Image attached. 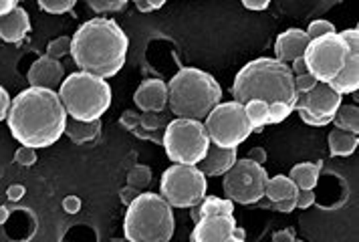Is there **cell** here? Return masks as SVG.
<instances>
[{"label":"cell","instance_id":"1","mask_svg":"<svg viewBox=\"0 0 359 242\" xmlns=\"http://www.w3.org/2000/svg\"><path fill=\"white\" fill-rule=\"evenodd\" d=\"M67 119L65 105L55 89L31 85L13 99L6 123L18 144L43 149L65 135Z\"/></svg>","mask_w":359,"mask_h":242},{"label":"cell","instance_id":"2","mask_svg":"<svg viewBox=\"0 0 359 242\" xmlns=\"http://www.w3.org/2000/svg\"><path fill=\"white\" fill-rule=\"evenodd\" d=\"M130 39L114 18L97 16L71 36V57L75 65L103 79L115 77L128 61Z\"/></svg>","mask_w":359,"mask_h":242},{"label":"cell","instance_id":"3","mask_svg":"<svg viewBox=\"0 0 359 242\" xmlns=\"http://www.w3.org/2000/svg\"><path fill=\"white\" fill-rule=\"evenodd\" d=\"M232 97L243 105L250 99H261L266 103L285 101L294 107L297 91L291 67L275 57H261L248 61L234 77Z\"/></svg>","mask_w":359,"mask_h":242},{"label":"cell","instance_id":"4","mask_svg":"<svg viewBox=\"0 0 359 242\" xmlns=\"http://www.w3.org/2000/svg\"><path fill=\"white\" fill-rule=\"evenodd\" d=\"M222 101V87L210 73L184 67L168 83V107L176 117L184 119H198L212 112Z\"/></svg>","mask_w":359,"mask_h":242},{"label":"cell","instance_id":"5","mask_svg":"<svg viewBox=\"0 0 359 242\" xmlns=\"http://www.w3.org/2000/svg\"><path fill=\"white\" fill-rule=\"evenodd\" d=\"M174 230V210L160 194L140 192L123 216V236L131 242H168Z\"/></svg>","mask_w":359,"mask_h":242},{"label":"cell","instance_id":"6","mask_svg":"<svg viewBox=\"0 0 359 242\" xmlns=\"http://www.w3.org/2000/svg\"><path fill=\"white\" fill-rule=\"evenodd\" d=\"M57 93L65 105L67 115L79 121H95L109 109L114 91L107 79L87 71L67 75Z\"/></svg>","mask_w":359,"mask_h":242},{"label":"cell","instance_id":"7","mask_svg":"<svg viewBox=\"0 0 359 242\" xmlns=\"http://www.w3.org/2000/svg\"><path fill=\"white\" fill-rule=\"evenodd\" d=\"M162 145L170 161L198 166L210 147V137L202 121L176 117L163 128Z\"/></svg>","mask_w":359,"mask_h":242},{"label":"cell","instance_id":"8","mask_svg":"<svg viewBox=\"0 0 359 242\" xmlns=\"http://www.w3.org/2000/svg\"><path fill=\"white\" fill-rule=\"evenodd\" d=\"M208 192V177L198 166L172 163L160 180V196L172 208H192Z\"/></svg>","mask_w":359,"mask_h":242},{"label":"cell","instance_id":"9","mask_svg":"<svg viewBox=\"0 0 359 242\" xmlns=\"http://www.w3.org/2000/svg\"><path fill=\"white\" fill-rule=\"evenodd\" d=\"M204 128L210 142L220 147H238L250 137L252 126L248 121L245 105L238 101H220L212 112L204 117Z\"/></svg>","mask_w":359,"mask_h":242},{"label":"cell","instance_id":"10","mask_svg":"<svg viewBox=\"0 0 359 242\" xmlns=\"http://www.w3.org/2000/svg\"><path fill=\"white\" fill-rule=\"evenodd\" d=\"M349 55L351 53L341 39V34L331 32V34L311 39L303 59L307 63V71L319 83H329L335 79L337 73L345 67Z\"/></svg>","mask_w":359,"mask_h":242},{"label":"cell","instance_id":"11","mask_svg":"<svg viewBox=\"0 0 359 242\" xmlns=\"http://www.w3.org/2000/svg\"><path fill=\"white\" fill-rule=\"evenodd\" d=\"M266 180L269 174L262 163L243 158L234 161V166L222 176V190L234 204L250 206L264 198Z\"/></svg>","mask_w":359,"mask_h":242},{"label":"cell","instance_id":"12","mask_svg":"<svg viewBox=\"0 0 359 242\" xmlns=\"http://www.w3.org/2000/svg\"><path fill=\"white\" fill-rule=\"evenodd\" d=\"M343 103V95H339L329 83H317L307 93H297L293 112L313 113L317 117H333Z\"/></svg>","mask_w":359,"mask_h":242},{"label":"cell","instance_id":"13","mask_svg":"<svg viewBox=\"0 0 359 242\" xmlns=\"http://www.w3.org/2000/svg\"><path fill=\"white\" fill-rule=\"evenodd\" d=\"M236 226L234 214H218L204 216L194 222V230L190 234L192 242H226L230 241L232 228Z\"/></svg>","mask_w":359,"mask_h":242},{"label":"cell","instance_id":"14","mask_svg":"<svg viewBox=\"0 0 359 242\" xmlns=\"http://www.w3.org/2000/svg\"><path fill=\"white\" fill-rule=\"evenodd\" d=\"M65 79V69L59 59L49 57V55H43L39 57L29 73H27V81L33 85V87H45V89H59V85Z\"/></svg>","mask_w":359,"mask_h":242},{"label":"cell","instance_id":"15","mask_svg":"<svg viewBox=\"0 0 359 242\" xmlns=\"http://www.w3.org/2000/svg\"><path fill=\"white\" fill-rule=\"evenodd\" d=\"M133 101L140 112L163 113L168 107V83L162 79H146L135 89Z\"/></svg>","mask_w":359,"mask_h":242},{"label":"cell","instance_id":"16","mask_svg":"<svg viewBox=\"0 0 359 242\" xmlns=\"http://www.w3.org/2000/svg\"><path fill=\"white\" fill-rule=\"evenodd\" d=\"M236 160H238V147H220L210 142V147L204 160L198 163V168L204 172L206 177H218L224 176Z\"/></svg>","mask_w":359,"mask_h":242},{"label":"cell","instance_id":"17","mask_svg":"<svg viewBox=\"0 0 359 242\" xmlns=\"http://www.w3.org/2000/svg\"><path fill=\"white\" fill-rule=\"evenodd\" d=\"M309 45V36L303 29H289L280 32L275 41V59L283 63H293L294 59L305 55V48Z\"/></svg>","mask_w":359,"mask_h":242},{"label":"cell","instance_id":"18","mask_svg":"<svg viewBox=\"0 0 359 242\" xmlns=\"http://www.w3.org/2000/svg\"><path fill=\"white\" fill-rule=\"evenodd\" d=\"M31 16L29 13L17 6L13 13L0 16V39L4 43H20L31 32Z\"/></svg>","mask_w":359,"mask_h":242},{"label":"cell","instance_id":"19","mask_svg":"<svg viewBox=\"0 0 359 242\" xmlns=\"http://www.w3.org/2000/svg\"><path fill=\"white\" fill-rule=\"evenodd\" d=\"M329 85L339 93V95H349V93H358L359 89V53H351L347 63L341 71L337 73V77L329 81Z\"/></svg>","mask_w":359,"mask_h":242},{"label":"cell","instance_id":"20","mask_svg":"<svg viewBox=\"0 0 359 242\" xmlns=\"http://www.w3.org/2000/svg\"><path fill=\"white\" fill-rule=\"evenodd\" d=\"M327 144H329V152H331L333 158H349L358 149L359 135L358 133H349V131H343V129L335 128L329 131Z\"/></svg>","mask_w":359,"mask_h":242},{"label":"cell","instance_id":"21","mask_svg":"<svg viewBox=\"0 0 359 242\" xmlns=\"http://www.w3.org/2000/svg\"><path fill=\"white\" fill-rule=\"evenodd\" d=\"M99 131H101V119H95V121H79L73 117L67 119L65 135L73 144H89L97 140Z\"/></svg>","mask_w":359,"mask_h":242},{"label":"cell","instance_id":"22","mask_svg":"<svg viewBox=\"0 0 359 242\" xmlns=\"http://www.w3.org/2000/svg\"><path fill=\"white\" fill-rule=\"evenodd\" d=\"M218 214H234V202L229 198H216V196H204L202 202L192 206L190 218L198 222L204 216H218Z\"/></svg>","mask_w":359,"mask_h":242},{"label":"cell","instance_id":"23","mask_svg":"<svg viewBox=\"0 0 359 242\" xmlns=\"http://www.w3.org/2000/svg\"><path fill=\"white\" fill-rule=\"evenodd\" d=\"M323 161L311 163V161H301L291 168L289 177L297 184L299 190H315V186L319 184V174H321Z\"/></svg>","mask_w":359,"mask_h":242},{"label":"cell","instance_id":"24","mask_svg":"<svg viewBox=\"0 0 359 242\" xmlns=\"http://www.w3.org/2000/svg\"><path fill=\"white\" fill-rule=\"evenodd\" d=\"M297 184L289 176H283L278 174L275 177H269L266 180V186H264V196L271 200V202H278V200H285V198H294L297 194Z\"/></svg>","mask_w":359,"mask_h":242},{"label":"cell","instance_id":"25","mask_svg":"<svg viewBox=\"0 0 359 242\" xmlns=\"http://www.w3.org/2000/svg\"><path fill=\"white\" fill-rule=\"evenodd\" d=\"M333 123L335 128L349 131V133H358L359 135V107L358 105H339V109L333 115Z\"/></svg>","mask_w":359,"mask_h":242},{"label":"cell","instance_id":"26","mask_svg":"<svg viewBox=\"0 0 359 242\" xmlns=\"http://www.w3.org/2000/svg\"><path fill=\"white\" fill-rule=\"evenodd\" d=\"M245 112L252 131H262L264 126H269V103L261 99H250L245 103Z\"/></svg>","mask_w":359,"mask_h":242},{"label":"cell","instance_id":"27","mask_svg":"<svg viewBox=\"0 0 359 242\" xmlns=\"http://www.w3.org/2000/svg\"><path fill=\"white\" fill-rule=\"evenodd\" d=\"M151 184V170L147 166H133L128 174V186L144 192Z\"/></svg>","mask_w":359,"mask_h":242},{"label":"cell","instance_id":"28","mask_svg":"<svg viewBox=\"0 0 359 242\" xmlns=\"http://www.w3.org/2000/svg\"><path fill=\"white\" fill-rule=\"evenodd\" d=\"M85 2L97 15H115V13H121L126 8V4H128L123 0H85Z\"/></svg>","mask_w":359,"mask_h":242},{"label":"cell","instance_id":"29","mask_svg":"<svg viewBox=\"0 0 359 242\" xmlns=\"http://www.w3.org/2000/svg\"><path fill=\"white\" fill-rule=\"evenodd\" d=\"M41 11L49 13V15H65L71 13L77 4V0H36Z\"/></svg>","mask_w":359,"mask_h":242},{"label":"cell","instance_id":"30","mask_svg":"<svg viewBox=\"0 0 359 242\" xmlns=\"http://www.w3.org/2000/svg\"><path fill=\"white\" fill-rule=\"evenodd\" d=\"M291 113L293 107L285 101H275V103H269V126H277V123H283Z\"/></svg>","mask_w":359,"mask_h":242},{"label":"cell","instance_id":"31","mask_svg":"<svg viewBox=\"0 0 359 242\" xmlns=\"http://www.w3.org/2000/svg\"><path fill=\"white\" fill-rule=\"evenodd\" d=\"M168 123L163 119L162 113H151V112H142L140 113V128L146 129V131H163Z\"/></svg>","mask_w":359,"mask_h":242},{"label":"cell","instance_id":"32","mask_svg":"<svg viewBox=\"0 0 359 242\" xmlns=\"http://www.w3.org/2000/svg\"><path fill=\"white\" fill-rule=\"evenodd\" d=\"M47 55L61 59L65 55H71V36H57L47 45Z\"/></svg>","mask_w":359,"mask_h":242},{"label":"cell","instance_id":"33","mask_svg":"<svg viewBox=\"0 0 359 242\" xmlns=\"http://www.w3.org/2000/svg\"><path fill=\"white\" fill-rule=\"evenodd\" d=\"M305 32H307V36H309V41H311V39H317V36L331 34V32H337V31H335L333 22H329V20H313Z\"/></svg>","mask_w":359,"mask_h":242},{"label":"cell","instance_id":"34","mask_svg":"<svg viewBox=\"0 0 359 242\" xmlns=\"http://www.w3.org/2000/svg\"><path fill=\"white\" fill-rule=\"evenodd\" d=\"M15 161L18 166H34L36 163V149L34 147H29V145H20L17 152H15Z\"/></svg>","mask_w":359,"mask_h":242},{"label":"cell","instance_id":"35","mask_svg":"<svg viewBox=\"0 0 359 242\" xmlns=\"http://www.w3.org/2000/svg\"><path fill=\"white\" fill-rule=\"evenodd\" d=\"M294 113H299L301 121H303V123H307V126H311V128H325V126H329V123H333V117H317V115L303 112V109H297Z\"/></svg>","mask_w":359,"mask_h":242},{"label":"cell","instance_id":"36","mask_svg":"<svg viewBox=\"0 0 359 242\" xmlns=\"http://www.w3.org/2000/svg\"><path fill=\"white\" fill-rule=\"evenodd\" d=\"M319 81L315 79L311 73H303V75H294V91L297 93H307L311 91Z\"/></svg>","mask_w":359,"mask_h":242},{"label":"cell","instance_id":"37","mask_svg":"<svg viewBox=\"0 0 359 242\" xmlns=\"http://www.w3.org/2000/svg\"><path fill=\"white\" fill-rule=\"evenodd\" d=\"M294 204L297 210H307L315 204V192L313 190H297L294 194Z\"/></svg>","mask_w":359,"mask_h":242},{"label":"cell","instance_id":"38","mask_svg":"<svg viewBox=\"0 0 359 242\" xmlns=\"http://www.w3.org/2000/svg\"><path fill=\"white\" fill-rule=\"evenodd\" d=\"M341 39L345 41V45L349 48V53H359V29H345L339 32Z\"/></svg>","mask_w":359,"mask_h":242},{"label":"cell","instance_id":"39","mask_svg":"<svg viewBox=\"0 0 359 242\" xmlns=\"http://www.w3.org/2000/svg\"><path fill=\"white\" fill-rule=\"evenodd\" d=\"M11 105H13V97H11V93L0 85V123L8 117Z\"/></svg>","mask_w":359,"mask_h":242},{"label":"cell","instance_id":"40","mask_svg":"<svg viewBox=\"0 0 359 242\" xmlns=\"http://www.w3.org/2000/svg\"><path fill=\"white\" fill-rule=\"evenodd\" d=\"M140 13H154L160 11L168 0H133Z\"/></svg>","mask_w":359,"mask_h":242},{"label":"cell","instance_id":"41","mask_svg":"<svg viewBox=\"0 0 359 242\" xmlns=\"http://www.w3.org/2000/svg\"><path fill=\"white\" fill-rule=\"evenodd\" d=\"M121 126L128 129V131H133V129L140 126V113L135 112H123L121 117H119Z\"/></svg>","mask_w":359,"mask_h":242},{"label":"cell","instance_id":"42","mask_svg":"<svg viewBox=\"0 0 359 242\" xmlns=\"http://www.w3.org/2000/svg\"><path fill=\"white\" fill-rule=\"evenodd\" d=\"M273 210H277V212H283V214H291V212H294V210H297L294 198H285V200L273 202Z\"/></svg>","mask_w":359,"mask_h":242},{"label":"cell","instance_id":"43","mask_svg":"<svg viewBox=\"0 0 359 242\" xmlns=\"http://www.w3.org/2000/svg\"><path fill=\"white\" fill-rule=\"evenodd\" d=\"M63 210H65L67 214H77V212L81 210V198H77V196H67L65 200H63Z\"/></svg>","mask_w":359,"mask_h":242},{"label":"cell","instance_id":"44","mask_svg":"<svg viewBox=\"0 0 359 242\" xmlns=\"http://www.w3.org/2000/svg\"><path fill=\"white\" fill-rule=\"evenodd\" d=\"M25 194H27V188H25L22 184H13V186L6 190V198H8L11 202H20V200L25 198Z\"/></svg>","mask_w":359,"mask_h":242},{"label":"cell","instance_id":"45","mask_svg":"<svg viewBox=\"0 0 359 242\" xmlns=\"http://www.w3.org/2000/svg\"><path fill=\"white\" fill-rule=\"evenodd\" d=\"M241 2L248 11H266L273 0H241Z\"/></svg>","mask_w":359,"mask_h":242},{"label":"cell","instance_id":"46","mask_svg":"<svg viewBox=\"0 0 359 242\" xmlns=\"http://www.w3.org/2000/svg\"><path fill=\"white\" fill-rule=\"evenodd\" d=\"M273 241L275 242H294L297 241V234H294V230L291 228H285V230H278L273 234Z\"/></svg>","mask_w":359,"mask_h":242},{"label":"cell","instance_id":"47","mask_svg":"<svg viewBox=\"0 0 359 242\" xmlns=\"http://www.w3.org/2000/svg\"><path fill=\"white\" fill-rule=\"evenodd\" d=\"M246 158L264 166V161H266V149H262V147H252V149L248 152V156H246Z\"/></svg>","mask_w":359,"mask_h":242},{"label":"cell","instance_id":"48","mask_svg":"<svg viewBox=\"0 0 359 242\" xmlns=\"http://www.w3.org/2000/svg\"><path fill=\"white\" fill-rule=\"evenodd\" d=\"M289 67H291V73H293V75H303V73H309V71H307V63H305V59H303V57L294 59L293 63H289Z\"/></svg>","mask_w":359,"mask_h":242},{"label":"cell","instance_id":"49","mask_svg":"<svg viewBox=\"0 0 359 242\" xmlns=\"http://www.w3.org/2000/svg\"><path fill=\"white\" fill-rule=\"evenodd\" d=\"M137 194H140V190H135V188H131V186L123 188V190H121V202H123L126 206H130L131 202L137 198Z\"/></svg>","mask_w":359,"mask_h":242},{"label":"cell","instance_id":"50","mask_svg":"<svg viewBox=\"0 0 359 242\" xmlns=\"http://www.w3.org/2000/svg\"><path fill=\"white\" fill-rule=\"evenodd\" d=\"M18 6V0H0V16L13 13Z\"/></svg>","mask_w":359,"mask_h":242},{"label":"cell","instance_id":"51","mask_svg":"<svg viewBox=\"0 0 359 242\" xmlns=\"http://www.w3.org/2000/svg\"><path fill=\"white\" fill-rule=\"evenodd\" d=\"M246 238V230L245 228H241V226H234L232 228V234H230V241H236V242H243Z\"/></svg>","mask_w":359,"mask_h":242},{"label":"cell","instance_id":"52","mask_svg":"<svg viewBox=\"0 0 359 242\" xmlns=\"http://www.w3.org/2000/svg\"><path fill=\"white\" fill-rule=\"evenodd\" d=\"M8 216H11V210L6 208V206H0V226L8 220Z\"/></svg>","mask_w":359,"mask_h":242},{"label":"cell","instance_id":"53","mask_svg":"<svg viewBox=\"0 0 359 242\" xmlns=\"http://www.w3.org/2000/svg\"><path fill=\"white\" fill-rule=\"evenodd\" d=\"M123 2H130V0H123Z\"/></svg>","mask_w":359,"mask_h":242}]
</instances>
